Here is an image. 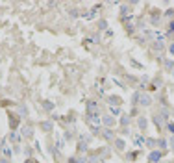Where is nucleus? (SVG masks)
<instances>
[{"mask_svg":"<svg viewBox=\"0 0 174 163\" xmlns=\"http://www.w3.org/2000/svg\"><path fill=\"white\" fill-rule=\"evenodd\" d=\"M104 124H106L108 128H111L113 124H115V119H113L111 115H108V117H104Z\"/></svg>","mask_w":174,"mask_h":163,"instance_id":"6e6552de","label":"nucleus"},{"mask_svg":"<svg viewBox=\"0 0 174 163\" xmlns=\"http://www.w3.org/2000/svg\"><path fill=\"white\" fill-rule=\"evenodd\" d=\"M0 145H2V141H0ZM0 148H2V146H0Z\"/></svg>","mask_w":174,"mask_h":163,"instance_id":"2f4dec72","label":"nucleus"},{"mask_svg":"<svg viewBox=\"0 0 174 163\" xmlns=\"http://www.w3.org/2000/svg\"><path fill=\"white\" fill-rule=\"evenodd\" d=\"M108 102H109V106H115V108H118V106H120V98H118V96H109V98H108Z\"/></svg>","mask_w":174,"mask_h":163,"instance_id":"0eeeda50","label":"nucleus"},{"mask_svg":"<svg viewBox=\"0 0 174 163\" xmlns=\"http://www.w3.org/2000/svg\"><path fill=\"white\" fill-rule=\"evenodd\" d=\"M87 124H89L93 130H98V128H100L102 121H100V115H98V111H96V113H87Z\"/></svg>","mask_w":174,"mask_h":163,"instance_id":"f257e3e1","label":"nucleus"},{"mask_svg":"<svg viewBox=\"0 0 174 163\" xmlns=\"http://www.w3.org/2000/svg\"><path fill=\"white\" fill-rule=\"evenodd\" d=\"M41 128H43L45 132H50V128H52V126H50V122H43V124H41Z\"/></svg>","mask_w":174,"mask_h":163,"instance_id":"a211bd4d","label":"nucleus"},{"mask_svg":"<svg viewBox=\"0 0 174 163\" xmlns=\"http://www.w3.org/2000/svg\"><path fill=\"white\" fill-rule=\"evenodd\" d=\"M0 163H9V161H7V158H2V160H0Z\"/></svg>","mask_w":174,"mask_h":163,"instance_id":"c756f323","label":"nucleus"},{"mask_svg":"<svg viewBox=\"0 0 174 163\" xmlns=\"http://www.w3.org/2000/svg\"><path fill=\"white\" fill-rule=\"evenodd\" d=\"M169 32H171V33H174V21L171 22V24H169Z\"/></svg>","mask_w":174,"mask_h":163,"instance_id":"5701e85b","label":"nucleus"},{"mask_svg":"<svg viewBox=\"0 0 174 163\" xmlns=\"http://www.w3.org/2000/svg\"><path fill=\"white\" fill-rule=\"evenodd\" d=\"M165 15H167V17H174V9H167V11H165Z\"/></svg>","mask_w":174,"mask_h":163,"instance_id":"412c9836","label":"nucleus"},{"mask_svg":"<svg viewBox=\"0 0 174 163\" xmlns=\"http://www.w3.org/2000/svg\"><path fill=\"white\" fill-rule=\"evenodd\" d=\"M43 106H45V110H52V104H50V102H45Z\"/></svg>","mask_w":174,"mask_h":163,"instance_id":"b1692460","label":"nucleus"},{"mask_svg":"<svg viewBox=\"0 0 174 163\" xmlns=\"http://www.w3.org/2000/svg\"><path fill=\"white\" fill-rule=\"evenodd\" d=\"M106 26H108V22H106V21H100V30H104Z\"/></svg>","mask_w":174,"mask_h":163,"instance_id":"bb28decb","label":"nucleus"},{"mask_svg":"<svg viewBox=\"0 0 174 163\" xmlns=\"http://www.w3.org/2000/svg\"><path fill=\"white\" fill-rule=\"evenodd\" d=\"M139 104L141 106H150V104H152V98H150L148 95H141L139 93Z\"/></svg>","mask_w":174,"mask_h":163,"instance_id":"20e7f679","label":"nucleus"},{"mask_svg":"<svg viewBox=\"0 0 174 163\" xmlns=\"http://www.w3.org/2000/svg\"><path fill=\"white\" fill-rule=\"evenodd\" d=\"M167 113H163V115H154V124H156V126H161V124H163V121H167Z\"/></svg>","mask_w":174,"mask_h":163,"instance_id":"39448f33","label":"nucleus"},{"mask_svg":"<svg viewBox=\"0 0 174 163\" xmlns=\"http://www.w3.org/2000/svg\"><path fill=\"white\" fill-rule=\"evenodd\" d=\"M145 145H148L150 148H154V146H157V141H156V139H146Z\"/></svg>","mask_w":174,"mask_h":163,"instance_id":"ddd939ff","label":"nucleus"},{"mask_svg":"<svg viewBox=\"0 0 174 163\" xmlns=\"http://www.w3.org/2000/svg\"><path fill=\"white\" fill-rule=\"evenodd\" d=\"M2 152H4V156H6V158H11V154H13L9 146H2Z\"/></svg>","mask_w":174,"mask_h":163,"instance_id":"f8f14e48","label":"nucleus"},{"mask_svg":"<svg viewBox=\"0 0 174 163\" xmlns=\"http://www.w3.org/2000/svg\"><path fill=\"white\" fill-rule=\"evenodd\" d=\"M96 111H98V104L89 100V102H87V113H96Z\"/></svg>","mask_w":174,"mask_h":163,"instance_id":"423d86ee","label":"nucleus"},{"mask_svg":"<svg viewBox=\"0 0 174 163\" xmlns=\"http://www.w3.org/2000/svg\"><path fill=\"white\" fill-rule=\"evenodd\" d=\"M128 121H130L128 117H122V119H120V124H122V126H126V124H128Z\"/></svg>","mask_w":174,"mask_h":163,"instance_id":"aec40b11","label":"nucleus"},{"mask_svg":"<svg viewBox=\"0 0 174 163\" xmlns=\"http://www.w3.org/2000/svg\"><path fill=\"white\" fill-rule=\"evenodd\" d=\"M157 145H159V148H167V141L165 139H157Z\"/></svg>","mask_w":174,"mask_h":163,"instance_id":"f3484780","label":"nucleus"},{"mask_svg":"<svg viewBox=\"0 0 174 163\" xmlns=\"http://www.w3.org/2000/svg\"><path fill=\"white\" fill-rule=\"evenodd\" d=\"M9 139H11V141H15V143H17L19 139H21V135H19V134H15V132H11V134H9Z\"/></svg>","mask_w":174,"mask_h":163,"instance_id":"2eb2a0df","label":"nucleus"},{"mask_svg":"<svg viewBox=\"0 0 174 163\" xmlns=\"http://www.w3.org/2000/svg\"><path fill=\"white\" fill-rule=\"evenodd\" d=\"M19 113H21V115H26L28 111H26V108H19Z\"/></svg>","mask_w":174,"mask_h":163,"instance_id":"393cba45","label":"nucleus"},{"mask_svg":"<svg viewBox=\"0 0 174 163\" xmlns=\"http://www.w3.org/2000/svg\"><path fill=\"white\" fill-rule=\"evenodd\" d=\"M145 143H146V139H145L141 134H133V145H135L137 148H141V146L145 145Z\"/></svg>","mask_w":174,"mask_h":163,"instance_id":"f03ea898","label":"nucleus"},{"mask_svg":"<svg viewBox=\"0 0 174 163\" xmlns=\"http://www.w3.org/2000/svg\"><path fill=\"white\" fill-rule=\"evenodd\" d=\"M159 160H161V152H159V150L150 152V156H148V161H150V163H157Z\"/></svg>","mask_w":174,"mask_h":163,"instance_id":"7ed1b4c3","label":"nucleus"},{"mask_svg":"<svg viewBox=\"0 0 174 163\" xmlns=\"http://www.w3.org/2000/svg\"><path fill=\"white\" fill-rule=\"evenodd\" d=\"M137 122H139V128H143V130L146 128V119H145V117H141V119H139V121H137Z\"/></svg>","mask_w":174,"mask_h":163,"instance_id":"dca6fc26","label":"nucleus"},{"mask_svg":"<svg viewBox=\"0 0 174 163\" xmlns=\"http://www.w3.org/2000/svg\"><path fill=\"white\" fill-rule=\"evenodd\" d=\"M69 163H87V160L85 158H70Z\"/></svg>","mask_w":174,"mask_h":163,"instance_id":"9d476101","label":"nucleus"},{"mask_svg":"<svg viewBox=\"0 0 174 163\" xmlns=\"http://www.w3.org/2000/svg\"><path fill=\"white\" fill-rule=\"evenodd\" d=\"M15 126H17V119L11 117V128H15Z\"/></svg>","mask_w":174,"mask_h":163,"instance_id":"a878e982","label":"nucleus"},{"mask_svg":"<svg viewBox=\"0 0 174 163\" xmlns=\"http://www.w3.org/2000/svg\"><path fill=\"white\" fill-rule=\"evenodd\" d=\"M26 163H33V160H28V161H26Z\"/></svg>","mask_w":174,"mask_h":163,"instance_id":"7c9ffc66","label":"nucleus"},{"mask_svg":"<svg viewBox=\"0 0 174 163\" xmlns=\"http://www.w3.org/2000/svg\"><path fill=\"white\" fill-rule=\"evenodd\" d=\"M167 128H169V132L174 135V124H172V122H167Z\"/></svg>","mask_w":174,"mask_h":163,"instance_id":"6ab92c4d","label":"nucleus"},{"mask_svg":"<svg viewBox=\"0 0 174 163\" xmlns=\"http://www.w3.org/2000/svg\"><path fill=\"white\" fill-rule=\"evenodd\" d=\"M104 137L109 139V141L113 139V134H111V130H109V128H106V130H104Z\"/></svg>","mask_w":174,"mask_h":163,"instance_id":"4468645a","label":"nucleus"},{"mask_svg":"<svg viewBox=\"0 0 174 163\" xmlns=\"http://www.w3.org/2000/svg\"><path fill=\"white\" fill-rule=\"evenodd\" d=\"M115 145H117V148L118 150H124V146H126V143L122 141V139H115Z\"/></svg>","mask_w":174,"mask_h":163,"instance_id":"9b49d317","label":"nucleus"},{"mask_svg":"<svg viewBox=\"0 0 174 163\" xmlns=\"http://www.w3.org/2000/svg\"><path fill=\"white\" fill-rule=\"evenodd\" d=\"M111 113L113 115H118V113H120V110H118V108H111Z\"/></svg>","mask_w":174,"mask_h":163,"instance_id":"4be33fe9","label":"nucleus"},{"mask_svg":"<svg viewBox=\"0 0 174 163\" xmlns=\"http://www.w3.org/2000/svg\"><path fill=\"white\" fill-rule=\"evenodd\" d=\"M165 67H167V69H172V61H165Z\"/></svg>","mask_w":174,"mask_h":163,"instance_id":"cd10ccee","label":"nucleus"},{"mask_svg":"<svg viewBox=\"0 0 174 163\" xmlns=\"http://www.w3.org/2000/svg\"><path fill=\"white\" fill-rule=\"evenodd\" d=\"M21 134L24 135V137H31V128H30V126H22Z\"/></svg>","mask_w":174,"mask_h":163,"instance_id":"1a4fd4ad","label":"nucleus"},{"mask_svg":"<svg viewBox=\"0 0 174 163\" xmlns=\"http://www.w3.org/2000/svg\"><path fill=\"white\" fill-rule=\"evenodd\" d=\"M169 50H171V54H174V43H172L171 46H169Z\"/></svg>","mask_w":174,"mask_h":163,"instance_id":"c85d7f7f","label":"nucleus"}]
</instances>
